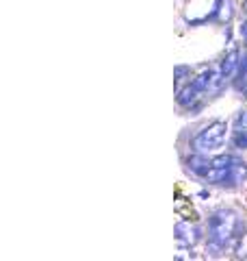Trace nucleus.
<instances>
[{
	"instance_id": "obj_1",
	"label": "nucleus",
	"mask_w": 247,
	"mask_h": 261,
	"mask_svg": "<svg viewBox=\"0 0 247 261\" xmlns=\"http://www.w3.org/2000/svg\"><path fill=\"white\" fill-rule=\"evenodd\" d=\"M236 228V216L234 211H226L221 209L217 214H212L210 222H208V240L212 248H224L226 244L232 240Z\"/></svg>"
},
{
	"instance_id": "obj_2",
	"label": "nucleus",
	"mask_w": 247,
	"mask_h": 261,
	"mask_svg": "<svg viewBox=\"0 0 247 261\" xmlns=\"http://www.w3.org/2000/svg\"><path fill=\"white\" fill-rule=\"evenodd\" d=\"M226 130H228L226 122H212V124L204 126L200 133L195 135L193 148L197 152H210V150L221 148L224 142H226Z\"/></svg>"
},
{
	"instance_id": "obj_3",
	"label": "nucleus",
	"mask_w": 247,
	"mask_h": 261,
	"mask_svg": "<svg viewBox=\"0 0 247 261\" xmlns=\"http://www.w3.org/2000/svg\"><path fill=\"white\" fill-rule=\"evenodd\" d=\"M174 233H176V242L180 246H193L200 240V228L193 226L191 222H178Z\"/></svg>"
},
{
	"instance_id": "obj_4",
	"label": "nucleus",
	"mask_w": 247,
	"mask_h": 261,
	"mask_svg": "<svg viewBox=\"0 0 247 261\" xmlns=\"http://www.w3.org/2000/svg\"><path fill=\"white\" fill-rule=\"evenodd\" d=\"M238 65H241V61H238V50H230V53L224 57V61H221V65H219L221 83H226L228 79H232V76H234V72H236Z\"/></svg>"
},
{
	"instance_id": "obj_5",
	"label": "nucleus",
	"mask_w": 247,
	"mask_h": 261,
	"mask_svg": "<svg viewBox=\"0 0 247 261\" xmlns=\"http://www.w3.org/2000/svg\"><path fill=\"white\" fill-rule=\"evenodd\" d=\"M187 168L195 174L206 176L208 170H210V159H206L204 152H195V154H191V157H187Z\"/></svg>"
},
{
	"instance_id": "obj_6",
	"label": "nucleus",
	"mask_w": 247,
	"mask_h": 261,
	"mask_svg": "<svg viewBox=\"0 0 247 261\" xmlns=\"http://www.w3.org/2000/svg\"><path fill=\"white\" fill-rule=\"evenodd\" d=\"M245 178H247V163L245 161H234L224 185H238V183H243Z\"/></svg>"
},
{
	"instance_id": "obj_7",
	"label": "nucleus",
	"mask_w": 247,
	"mask_h": 261,
	"mask_svg": "<svg viewBox=\"0 0 247 261\" xmlns=\"http://www.w3.org/2000/svg\"><path fill=\"white\" fill-rule=\"evenodd\" d=\"M200 94H202L200 89H197L193 83H189L187 87H182V89L178 92V105H182V107H189L191 102H195V98L200 96Z\"/></svg>"
},
{
	"instance_id": "obj_8",
	"label": "nucleus",
	"mask_w": 247,
	"mask_h": 261,
	"mask_svg": "<svg viewBox=\"0 0 247 261\" xmlns=\"http://www.w3.org/2000/svg\"><path fill=\"white\" fill-rule=\"evenodd\" d=\"M234 161H236V159L230 157V154H219V157L210 159V166H212V168H230Z\"/></svg>"
},
{
	"instance_id": "obj_9",
	"label": "nucleus",
	"mask_w": 247,
	"mask_h": 261,
	"mask_svg": "<svg viewBox=\"0 0 247 261\" xmlns=\"http://www.w3.org/2000/svg\"><path fill=\"white\" fill-rule=\"evenodd\" d=\"M232 142H234L236 148L247 150V128H238L234 133V137H232Z\"/></svg>"
},
{
	"instance_id": "obj_10",
	"label": "nucleus",
	"mask_w": 247,
	"mask_h": 261,
	"mask_svg": "<svg viewBox=\"0 0 247 261\" xmlns=\"http://www.w3.org/2000/svg\"><path fill=\"white\" fill-rule=\"evenodd\" d=\"M236 252H238V257H247V233L241 238V242H238Z\"/></svg>"
},
{
	"instance_id": "obj_11",
	"label": "nucleus",
	"mask_w": 247,
	"mask_h": 261,
	"mask_svg": "<svg viewBox=\"0 0 247 261\" xmlns=\"http://www.w3.org/2000/svg\"><path fill=\"white\" fill-rule=\"evenodd\" d=\"M236 126L238 128H247V111H241L236 116Z\"/></svg>"
},
{
	"instance_id": "obj_12",
	"label": "nucleus",
	"mask_w": 247,
	"mask_h": 261,
	"mask_svg": "<svg viewBox=\"0 0 247 261\" xmlns=\"http://www.w3.org/2000/svg\"><path fill=\"white\" fill-rule=\"evenodd\" d=\"M241 35L247 39V22H243V27H241Z\"/></svg>"
},
{
	"instance_id": "obj_13",
	"label": "nucleus",
	"mask_w": 247,
	"mask_h": 261,
	"mask_svg": "<svg viewBox=\"0 0 247 261\" xmlns=\"http://www.w3.org/2000/svg\"><path fill=\"white\" fill-rule=\"evenodd\" d=\"M245 11H247V3H245Z\"/></svg>"
}]
</instances>
